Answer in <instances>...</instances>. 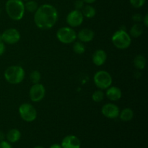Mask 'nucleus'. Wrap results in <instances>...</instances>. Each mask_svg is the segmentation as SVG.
Returning a JSON list of instances; mask_svg holds the SVG:
<instances>
[{"mask_svg": "<svg viewBox=\"0 0 148 148\" xmlns=\"http://www.w3.org/2000/svg\"><path fill=\"white\" fill-rule=\"evenodd\" d=\"M57 10L51 4H45L38 7L34 14L36 25L41 30L51 29L58 20Z\"/></svg>", "mask_w": 148, "mask_h": 148, "instance_id": "f257e3e1", "label": "nucleus"}, {"mask_svg": "<svg viewBox=\"0 0 148 148\" xmlns=\"http://www.w3.org/2000/svg\"><path fill=\"white\" fill-rule=\"evenodd\" d=\"M5 9L7 15L15 21L23 19L25 11L23 0H7Z\"/></svg>", "mask_w": 148, "mask_h": 148, "instance_id": "f03ea898", "label": "nucleus"}, {"mask_svg": "<svg viewBox=\"0 0 148 148\" xmlns=\"http://www.w3.org/2000/svg\"><path fill=\"white\" fill-rule=\"evenodd\" d=\"M25 75V72L23 68L17 65L9 66L4 72V78L12 85H17L23 82Z\"/></svg>", "mask_w": 148, "mask_h": 148, "instance_id": "7ed1b4c3", "label": "nucleus"}, {"mask_svg": "<svg viewBox=\"0 0 148 148\" xmlns=\"http://www.w3.org/2000/svg\"><path fill=\"white\" fill-rule=\"evenodd\" d=\"M111 41L117 49L124 50L130 47L132 43V39L131 36L125 30L120 29L114 33L111 37Z\"/></svg>", "mask_w": 148, "mask_h": 148, "instance_id": "20e7f679", "label": "nucleus"}, {"mask_svg": "<svg viewBox=\"0 0 148 148\" xmlns=\"http://www.w3.org/2000/svg\"><path fill=\"white\" fill-rule=\"evenodd\" d=\"M93 81L100 90H106L112 85V77L108 72L101 70L97 72L93 77Z\"/></svg>", "mask_w": 148, "mask_h": 148, "instance_id": "39448f33", "label": "nucleus"}, {"mask_svg": "<svg viewBox=\"0 0 148 148\" xmlns=\"http://www.w3.org/2000/svg\"><path fill=\"white\" fill-rule=\"evenodd\" d=\"M56 37L61 43L69 44L75 41L77 39V33L71 27H63L57 30Z\"/></svg>", "mask_w": 148, "mask_h": 148, "instance_id": "423d86ee", "label": "nucleus"}, {"mask_svg": "<svg viewBox=\"0 0 148 148\" xmlns=\"http://www.w3.org/2000/svg\"><path fill=\"white\" fill-rule=\"evenodd\" d=\"M20 117L26 122H32L37 118V111L30 103H25L19 107Z\"/></svg>", "mask_w": 148, "mask_h": 148, "instance_id": "0eeeda50", "label": "nucleus"}, {"mask_svg": "<svg viewBox=\"0 0 148 148\" xmlns=\"http://www.w3.org/2000/svg\"><path fill=\"white\" fill-rule=\"evenodd\" d=\"M46 95V88L42 84L36 83L33 84L30 88L29 95L31 101L35 103L39 102L44 98Z\"/></svg>", "mask_w": 148, "mask_h": 148, "instance_id": "6e6552de", "label": "nucleus"}, {"mask_svg": "<svg viewBox=\"0 0 148 148\" xmlns=\"http://www.w3.org/2000/svg\"><path fill=\"white\" fill-rule=\"evenodd\" d=\"M1 37L4 43L12 45L17 43L20 40V33L17 29L9 28L3 32Z\"/></svg>", "mask_w": 148, "mask_h": 148, "instance_id": "1a4fd4ad", "label": "nucleus"}, {"mask_svg": "<svg viewBox=\"0 0 148 148\" xmlns=\"http://www.w3.org/2000/svg\"><path fill=\"white\" fill-rule=\"evenodd\" d=\"M84 16L80 10H72L66 17V23L71 27H79L82 24Z\"/></svg>", "mask_w": 148, "mask_h": 148, "instance_id": "9d476101", "label": "nucleus"}, {"mask_svg": "<svg viewBox=\"0 0 148 148\" xmlns=\"http://www.w3.org/2000/svg\"><path fill=\"white\" fill-rule=\"evenodd\" d=\"M102 114L105 117L111 119H114L119 116V108L116 104L106 103L102 107L101 109Z\"/></svg>", "mask_w": 148, "mask_h": 148, "instance_id": "9b49d317", "label": "nucleus"}, {"mask_svg": "<svg viewBox=\"0 0 148 148\" xmlns=\"http://www.w3.org/2000/svg\"><path fill=\"white\" fill-rule=\"evenodd\" d=\"M62 148H80L81 143L77 137L75 135H67L62 141Z\"/></svg>", "mask_w": 148, "mask_h": 148, "instance_id": "f8f14e48", "label": "nucleus"}, {"mask_svg": "<svg viewBox=\"0 0 148 148\" xmlns=\"http://www.w3.org/2000/svg\"><path fill=\"white\" fill-rule=\"evenodd\" d=\"M94 37H95V33L90 28L82 29L77 34V38L79 39V41L82 43H88L92 41Z\"/></svg>", "mask_w": 148, "mask_h": 148, "instance_id": "ddd939ff", "label": "nucleus"}, {"mask_svg": "<svg viewBox=\"0 0 148 148\" xmlns=\"http://www.w3.org/2000/svg\"><path fill=\"white\" fill-rule=\"evenodd\" d=\"M92 62L96 66H102L107 60V53L103 49L95 51L92 54Z\"/></svg>", "mask_w": 148, "mask_h": 148, "instance_id": "4468645a", "label": "nucleus"}, {"mask_svg": "<svg viewBox=\"0 0 148 148\" xmlns=\"http://www.w3.org/2000/svg\"><path fill=\"white\" fill-rule=\"evenodd\" d=\"M106 90V95L110 101H117L121 99V96H122V92L119 88L116 86H110Z\"/></svg>", "mask_w": 148, "mask_h": 148, "instance_id": "2eb2a0df", "label": "nucleus"}, {"mask_svg": "<svg viewBox=\"0 0 148 148\" xmlns=\"http://www.w3.org/2000/svg\"><path fill=\"white\" fill-rule=\"evenodd\" d=\"M6 138L10 143H17L21 138V133L17 129H12L7 132Z\"/></svg>", "mask_w": 148, "mask_h": 148, "instance_id": "dca6fc26", "label": "nucleus"}, {"mask_svg": "<svg viewBox=\"0 0 148 148\" xmlns=\"http://www.w3.org/2000/svg\"><path fill=\"white\" fill-rule=\"evenodd\" d=\"M120 119L123 121H130L134 117V112L130 108H126L119 113Z\"/></svg>", "mask_w": 148, "mask_h": 148, "instance_id": "f3484780", "label": "nucleus"}, {"mask_svg": "<svg viewBox=\"0 0 148 148\" xmlns=\"http://www.w3.org/2000/svg\"><path fill=\"white\" fill-rule=\"evenodd\" d=\"M134 67L138 70H143L145 68L146 59L143 55H137L134 59Z\"/></svg>", "mask_w": 148, "mask_h": 148, "instance_id": "a211bd4d", "label": "nucleus"}, {"mask_svg": "<svg viewBox=\"0 0 148 148\" xmlns=\"http://www.w3.org/2000/svg\"><path fill=\"white\" fill-rule=\"evenodd\" d=\"M81 10H82L81 12H82V15L84 16V17H86V18H92L96 14V10L91 5L84 6L83 8Z\"/></svg>", "mask_w": 148, "mask_h": 148, "instance_id": "6ab92c4d", "label": "nucleus"}, {"mask_svg": "<svg viewBox=\"0 0 148 148\" xmlns=\"http://www.w3.org/2000/svg\"><path fill=\"white\" fill-rule=\"evenodd\" d=\"M143 30H143V25L139 23H136L131 27L129 34L130 36H132L133 38H138L143 35Z\"/></svg>", "mask_w": 148, "mask_h": 148, "instance_id": "aec40b11", "label": "nucleus"}, {"mask_svg": "<svg viewBox=\"0 0 148 148\" xmlns=\"http://www.w3.org/2000/svg\"><path fill=\"white\" fill-rule=\"evenodd\" d=\"M25 10H27L29 12H36V10L38 8V4L34 0H27L24 4Z\"/></svg>", "mask_w": 148, "mask_h": 148, "instance_id": "412c9836", "label": "nucleus"}, {"mask_svg": "<svg viewBox=\"0 0 148 148\" xmlns=\"http://www.w3.org/2000/svg\"><path fill=\"white\" fill-rule=\"evenodd\" d=\"M73 51L77 54H82L85 51V46L81 41L75 42L73 44Z\"/></svg>", "mask_w": 148, "mask_h": 148, "instance_id": "4be33fe9", "label": "nucleus"}, {"mask_svg": "<svg viewBox=\"0 0 148 148\" xmlns=\"http://www.w3.org/2000/svg\"><path fill=\"white\" fill-rule=\"evenodd\" d=\"M104 92H103L102 90H95L92 95V99L94 102L100 103L103 100L104 98Z\"/></svg>", "mask_w": 148, "mask_h": 148, "instance_id": "5701e85b", "label": "nucleus"}, {"mask_svg": "<svg viewBox=\"0 0 148 148\" xmlns=\"http://www.w3.org/2000/svg\"><path fill=\"white\" fill-rule=\"evenodd\" d=\"M40 78H41V76H40V73L37 70H34L33 72H30V82L33 84H36L39 83L40 80Z\"/></svg>", "mask_w": 148, "mask_h": 148, "instance_id": "b1692460", "label": "nucleus"}, {"mask_svg": "<svg viewBox=\"0 0 148 148\" xmlns=\"http://www.w3.org/2000/svg\"><path fill=\"white\" fill-rule=\"evenodd\" d=\"M146 0H130V2L134 8H140L145 4Z\"/></svg>", "mask_w": 148, "mask_h": 148, "instance_id": "393cba45", "label": "nucleus"}, {"mask_svg": "<svg viewBox=\"0 0 148 148\" xmlns=\"http://www.w3.org/2000/svg\"><path fill=\"white\" fill-rule=\"evenodd\" d=\"M84 1L82 0H76L75 2V8L77 10H80L84 7Z\"/></svg>", "mask_w": 148, "mask_h": 148, "instance_id": "a878e982", "label": "nucleus"}, {"mask_svg": "<svg viewBox=\"0 0 148 148\" xmlns=\"http://www.w3.org/2000/svg\"><path fill=\"white\" fill-rule=\"evenodd\" d=\"M143 15H142L141 14H140V13H136V14H134V15L132 16L133 21H134L137 23H140L141 21H143Z\"/></svg>", "mask_w": 148, "mask_h": 148, "instance_id": "bb28decb", "label": "nucleus"}, {"mask_svg": "<svg viewBox=\"0 0 148 148\" xmlns=\"http://www.w3.org/2000/svg\"><path fill=\"white\" fill-rule=\"evenodd\" d=\"M0 148H12L10 143L8 141H0Z\"/></svg>", "mask_w": 148, "mask_h": 148, "instance_id": "cd10ccee", "label": "nucleus"}, {"mask_svg": "<svg viewBox=\"0 0 148 148\" xmlns=\"http://www.w3.org/2000/svg\"><path fill=\"white\" fill-rule=\"evenodd\" d=\"M5 51V45L3 41L0 42V56H2Z\"/></svg>", "mask_w": 148, "mask_h": 148, "instance_id": "c85d7f7f", "label": "nucleus"}, {"mask_svg": "<svg viewBox=\"0 0 148 148\" xmlns=\"http://www.w3.org/2000/svg\"><path fill=\"white\" fill-rule=\"evenodd\" d=\"M143 23H144V25L147 27L148 26V14H146L145 15V17H143Z\"/></svg>", "mask_w": 148, "mask_h": 148, "instance_id": "c756f323", "label": "nucleus"}, {"mask_svg": "<svg viewBox=\"0 0 148 148\" xmlns=\"http://www.w3.org/2000/svg\"><path fill=\"white\" fill-rule=\"evenodd\" d=\"M49 148H62V146H61V145L53 144V145H51Z\"/></svg>", "mask_w": 148, "mask_h": 148, "instance_id": "7c9ffc66", "label": "nucleus"}, {"mask_svg": "<svg viewBox=\"0 0 148 148\" xmlns=\"http://www.w3.org/2000/svg\"><path fill=\"white\" fill-rule=\"evenodd\" d=\"M85 3H87V4H92V3L95 2L96 0H82Z\"/></svg>", "mask_w": 148, "mask_h": 148, "instance_id": "2f4dec72", "label": "nucleus"}, {"mask_svg": "<svg viewBox=\"0 0 148 148\" xmlns=\"http://www.w3.org/2000/svg\"><path fill=\"white\" fill-rule=\"evenodd\" d=\"M4 139V134L1 131H0V141H2Z\"/></svg>", "mask_w": 148, "mask_h": 148, "instance_id": "473e14b6", "label": "nucleus"}, {"mask_svg": "<svg viewBox=\"0 0 148 148\" xmlns=\"http://www.w3.org/2000/svg\"><path fill=\"white\" fill-rule=\"evenodd\" d=\"M33 148H44V147H42V146H36V147H35Z\"/></svg>", "mask_w": 148, "mask_h": 148, "instance_id": "72a5a7b5", "label": "nucleus"}, {"mask_svg": "<svg viewBox=\"0 0 148 148\" xmlns=\"http://www.w3.org/2000/svg\"><path fill=\"white\" fill-rule=\"evenodd\" d=\"M3 41L2 40V37H1V34H0V42Z\"/></svg>", "mask_w": 148, "mask_h": 148, "instance_id": "f704fd0d", "label": "nucleus"}, {"mask_svg": "<svg viewBox=\"0 0 148 148\" xmlns=\"http://www.w3.org/2000/svg\"><path fill=\"white\" fill-rule=\"evenodd\" d=\"M23 1H27V0H23Z\"/></svg>", "mask_w": 148, "mask_h": 148, "instance_id": "c9c22d12", "label": "nucleus"}]
</instances>
